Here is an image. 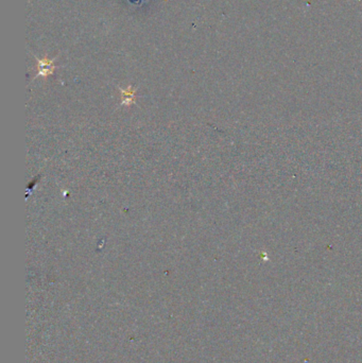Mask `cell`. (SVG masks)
Masks as SVG:
<instances>
[{
    "label": "cell",
    "mask_w": 362,
    "mask_h": 363,
    "mask_svg": "<svg viewBox=\"0 0 362 363\" xmlns=\"http://www.w3.org/2000/svg\"><path fill=\"white\" fill-rule=\"evenodd\" d=\"M54 61L55 59H49L48 56H44L43 59H37L39 72L35 78L38 77L48 78L49 76H51L56 68V66L53 64Z\"/></svg>",
    "instance_id": "cell-1"
},
{
    "label": "cell",
    "mask_w": 362,
    "mask_h": 363,
    "mask_svg": "<svg viewBox=\"0 0 362 363\" xmlns=\"http://www.w3.org/2000/svg\"><path fill=\"white\" fill-rule=\"evenodd\" d=\"M119 92L122 95V101H121L122 105L130 106L131 104L135 103V95H136V89L133 88L130 85L127 89H123V88L119 87Z\"/></svg>",
    "instance_id": "cell-2"
}]
</instances>
